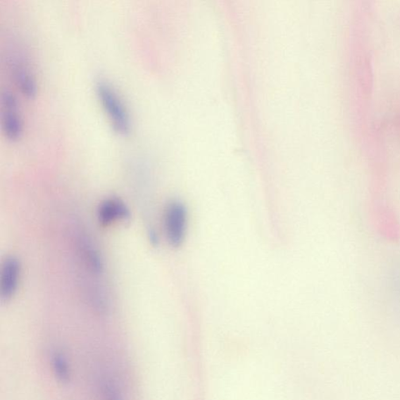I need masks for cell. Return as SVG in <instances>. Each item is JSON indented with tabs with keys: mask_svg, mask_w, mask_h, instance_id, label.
<instances>
[{
	"mask_svg": "<svg viewBox=\"0 0 400 400\" xmlns=\"http://www.w3.org/2000/svg\"><path fill=\"white\" fill-rule=\"evenodd\" d=\"M20 263L14 256L6 257L0 273V296L4 301L11 299L18 287Z\"/></svg>",
	"mask_w": 400,
	"mask_h": 400,
	"instance_id": "obj_4",
	"label": "cell"
},
{
	"mask_svg": "<svg viewBox=\"0 0 400 400\" xmlns=\"http://www.w3.org/2000/svg\"><path fill=\"white\" fill-rule=\"evenodd\" d=\"M50 363L56 380L62 385H67L71 380V368L67 356L61 350H55L50 357Z\"/></svg>",
	"mask_w": 400,
	"mask_h": 400,
	"instance_id": "obj_7",
	"label": "cell"
},
{
	"mask_svg": "<svg viewBox=\"0 0 400 400\" xmlns=\"http://www.w3.org/2000/svg\"><path fill=\"white\" fill-rule=\"evenodd\" d=\"M103 400H125L123 392L116 383L109 380H104L101 384Z\"/></svg>",
	"mask_w": 400,
	"mask_h": 400,
	"instance_id": "obj_9",
	"label": "cell"
},
{
	"mask_svg": "<svg viewBox=\"0 0 400 400\" xmlns=\"http://www.w3.org/2000/svg\"><path fill=\"white\" fill-rule=\"evenodd\" d=\"M80 244L83 259L89 270L96 274L101 273L104 264L101 256H100L96 248L87 238L82 239Z\"/></svg>",
	"mask_w": 400,
	"mask_h": 400,
	"instance_id": "obj_8",
	"label": "cell"
},
{
	"mask_svg": "<svg viewBox=\"0 0 400 400\" xmlns=\"http://www.w3.org/2000/svg\"><path fill=\"white\" fill-rule=\"evenodd\" d=\"M14 83L21 94L28 99H33L37 94V84L31 71L23 64H15L12 67Z\"/></svg>",
	"mask_w": 400,
	"mask_h": 400,
	"instance_id": "obj_6",
	"label": "cell"
},
{
	"mask_svg": "<svg viewBox=\"0 0 400 400\" xmlns=\"http://www.w3.org/2000/svg\"><path fill=\"white\" fill-rule=\"evenodd\" d=\"M1 127L5 137L10 141H18L23 133V120L18 111L15 95L8 89L1 94Z\"/></svg>",
	"mask_w": 400,
	"mask_h": 400,
	"instance_id": "obj_2",
	"label": "cell"
},
{
	"mask_svg": "<svg viewBox=\"0 0 400 400\" xmlns=\"http://www.w3.org/2000/svg\"><path fill=\"white\" fill-rule=\"evenodd\" d=\"M130 218V208L117 197L106 199L99 206L98 220L103 226H108L118 220H128Z\"/></svg>",
	"mask_w": 400,
	"mask_h": 400,
	"instance_id": "obj_5",
	"label": "cell"
},
{
	"mask_svg": "<svg viewBox=\"0 0 400 400\" xmlns=\"http://www.w3.org/2000/svg\"><path fill=\"white\" fill-rule=\"evenodd\" d=\"M96 89L113 130L121 135L130 133L132 127L130 115L116 90L105 81H99Z\"/></svg>",
	"mask_w": 400,
	"mask_h": 400,
	"instance_id": "obj_1",
	"label": "cell"
},
{
	"mask_svg": "<svg viewBox=\"0 0 400 400\" xmlns=\"http://www.w3.org/2000/svg\"><path fill=\"white\" fill-rule=\"evenodd\" d=\"M187 226V211L180 201L170 202L164 215V227L171 246L177 248L183 244Z\"/></svg>",
	"mask_w": 400,
	"mask_h": 400,
	"instance_id": "obj_3",
	"label": "cell"
}]
</instances>
